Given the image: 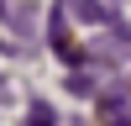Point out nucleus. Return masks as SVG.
Masks as SVG:
<instances>
[{
  "label": "nucleus",
  "mask_w": 131,
  "mask_h": 126,
  "mask_svg": "<svg viewBox=\"0 0 131 126\" xmlns=\"http://www.w3.org/2000/svg\"><path fill=\"white\" fill-rule=\"evenodd\" d=\"M100 121L105 126H131V94L126 89H105L100 94Z\"/></svg>",
  "instance_id": "obj_1"
},
{
  "label": "nucleus",
  "mask_w": 131,
  "mask_h": 126,
  "mask_svg": "<svg viewBox=\"0 0 131 126\" xmlns=\"http://www.w3.org/2000/svg\"><path fill=\"white\" fill-rule=\"evenodd\" d=\"M68 10L84 21V26H115V21H121L110 5H105V0H68Z\"/></svg>",
  "instance_id": "obj_2"
},
{
  "label": "nucleus",
  "mask_w": 131,
  "mask_h": 126,
  "mask_svg": "<svg viewBox=\"0 0 131 126\" xmlns=\"http://www.w3.org/2000/svg\"><path fill=\"white\" fill-rule=\"evenodd\" d=\"M63 16H68V0H52V5H47V42H52V52H58V58L73 47V42L63 37Z\"/></svg>",
  "instance_id": "obj_3"
},
{
  "label": "nucleus",
  "mask_w": 131,
  "mask_h": 126,
  "mask_svg": "<svg viewBox=\"0 0 131 126\" xmlns=\"http://www.w3.org/2000/svg\"><path fill=\"white\" fill-rule=\"evenodd\" d=\"M21 126H58V110H52L47 100H31V105H26V121H21Z\"/></svg>",
  "instance_id": "obj_4"
},
{
  "label": "nucleus",
  "mask_w": 131,
  "mask_h": 126,
  "mask_svg": "<svg viewBox=\"0 0 131 126\" xmlns=\"http://www.w3.org/2000/svg\"><path fill=\"white\" fill-rule=\"evenodd\" d=\"M5 21L21 32V37H31V32H37V10H31V5H16V16H5Z\"/></svg>",
  "instance_id": "obj_5"
},
{
  "label": "nucleus",
  "mask_w": 131,
  "mask_h": 126,
  "mask_svg": "<svg viewBox=\"0 0 131 126\" xmlns=\"http://www.w3.org/2000/svg\"><path fill=\"white\" fill-rule=\"evenodd\" d=\"M89 89H94V79H89V74L68 68V94H89Z\"/></svg>",
  "instance_id": "obj_6"
},
{
  "label": "nucleus",
  "mask_w": 131,
  "mask_h": 126,
  "mask_svg": "<svg viewBox=\"0 0 131 126\" xmlns=\"http://www.w3.org/2000/svg\"><path fill=\"white\" fill-rule=\"evenodd\" d=\"M110 5H121V0H110Z\"/></svg>",
  "instance_id": "obj_7"
},
{
  "label": "nucleus",
  "mask_w": 131,
  "mask_h": 126,
  "mask_svg": "<svg viewBox=\"0 0 131 126\" xmlns=\"http://www.w3.org/2000/svg\"><path fill=\"white\" fill-rule=\"evenodd\" d=\"M0 94H5V84H0Z\"/></svg>",
  "instance_id": "obj_8"
}]
</instances>
